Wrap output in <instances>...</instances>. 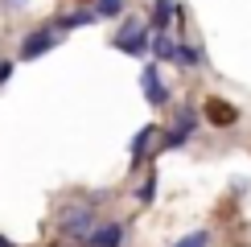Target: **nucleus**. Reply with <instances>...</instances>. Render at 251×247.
<instances>
[{
  "instance_id": "f257e3e1",
  "label": "nucleus",
  "mask_w": 251,
  "mask_h": 247,
  "mask_svg": "<svg viewBox=\"0 0 251 247\" xmlns=\"http://www.w3.org/2000/svg\"><path fill=\"white\" fill-rule=\"evenodd\" d=\"M116 49H120V54H132V58H144V54H149V29H144L140 21L124 17L120 21V33H116Z\"/></svg>"
},
{
  "instance_id": "f03ea898",
  "label": "nucleus",
  "mask_w": 251,
  "mask_h": 247,
  "mask_svg": "<svg viewBox=\"0 0 251 247\" xmlns=\"http://www.w3.org/2000/svg\"><path fill=\"white\" fill-rule=\"evenodd\" d=\"M95 226V210L91 206H62L58 210V231L70 239H87V231Z\"/></svg>"
},
{
  "instance_id": "7ed1b4c3",
  "label": "nucleus",
  "mask_w": 251,
  "mask_h": 247,
  "mask_svg": "<svg viewBox=\"0 0 251 247\" xmlns=\"http://www.w3.org/2000/svg\"><path fill=\"white\" fill-rule=\"evenodd\" d=\"M54 25H41V29H33V33H25L21 37V62H33V58H41V54H50L54 49Z\"/></svg>"
},
{
  "instance_id": "20e7f679",
  "label": "nucleus",
  "mask_w": 251,
  "mask_h": 247,
  "mask_svg": "<svg viewBox=\"0 0 251 247\" xmlns=\"http://www.w3.org/2000/svg\"><path fill=\"white\" fill-rule=\"evenodd\" d=\"M194 128H198V111L194 107H181L177 120H173V128L165 132V148H181V144L194 136Z\"/></svg>"
},
{
  "instance_id": "39448f33",
  "label": "nucleus",
  "mask_w": 251,
  "mask_h": 247,
  "mask_svg": "<svg viewBox=\"0 0 251 247\" xmlns=\"http://www.w3.org/2000/svg\"><path fill=\"white\" fill-rule=\"evenodd\" d=\"M140 91H144V99H149L152 107H165V103H169V87L161 82V70H156V66H144V74H140Z\"/></svg>"
},
{
  "instance_id": "423d86ee",
  "label": "nucleus",
  "mask_w": 251,
  "mask_h": 247,
  "mask_svg": "<svg viewBox=\"0 0 251 247\" xmlns=\"http://www.w3.org/2000/svg\"><path fill=\"white\" fill-rule=\"evenodd\" d=\"M124 239H128V231L120 222H103L87 231V247H124Z\"/></svg>"
},
{
  "instance_id": "0eeeda50",
  "label": "nucleus",
  "mask_w": 251,
  "mask_h": 247,
  "mask_svg": "<svg viewBox=\"0 0 251 247\" xmlns=\"http://www.w3.org/2000/svg\"><path fill=\"white\" fill-rule=\"evenodd\" d=\"M206 120L214 124V128H231V124L239 120V107L235 103H226V99H206Z\"/></svg>"
},
{
  "instance_id": "6e6552de",
  "label": "nucleus",
  "mask_w": 251,
  "mask_h": 247,
  "mask_svg": "<svg viewBox=\"0 0 251 247\" xmlns=\"http://www.w3.org/2000/svg\"><path fill=\"white\" fill-rule=\"evenodd\" d=\"M173 13H177L173 0H152V29H156V33H165V29H169Z\"/></svg>"
},
{
  "instance_id": "1a4fd4ad",
  "label": "nucleus",
  "mask_w": 251,
  "mask_h": 247,
  "mask_svg": "<svg viewBox=\"0 0 251 247\" xmlns=\"http://www.w3.org/2000/svg\"><path fill=\"white\" fill-rule=\"evenodd\" d=\"M95 8H75V13H66V17H62L58 21V29H78V25H95Z\"/></svg>"
},
{
  "instance_id": "9d476101",
  "label": "nucleus",
  "mask_w": 251,
  "mask_h": 247,
  "mask_svg": "<svg viewBox=\"0 0 251 247\" xmlns=\"http://www.w3.org/2000/svg\"><path fill=\"white\" fill-rule=\"evenodd\" d=\"M173 62H181V66H198V62H202V54H198L190 41H177V46H173Z\"/></svg>"
},
{
  "instance_id": "9b49d317",
  "label": "nucleus",
  "mask_w": 251,
  "mask_h": 247,
  "mask_svg": "<svg viewBox=\"0 0 251 247\" xmlns=\"http://www.w3.org/2000/svg\"><path fill=\"white\" fill-rule=\"evenodd\" d=\"M152 136H156L152 128H140V132L132 136V165H140V157H144V148H149V140H152Z\"/></svg>"
},
{
  "instance_id": "f8f14e48",
  "label": "nucleus",
  "mask_w": 251,
  "mask_h": 247,
  "mask_svg": "<svg viewBox=\"0 0 251 247\" xmlns=\"http://www.w3.org/2000/svg\"><path fill=\"white\" fill-rule=\"evenodd\" d=\"M173 46H177V41H173L169 33H156V41H152L156 58H165V62H173Z\"/></svg>"
},
{
  "instance_id": "ddd939ff",
  "label": "nucleus",
  "mask_w": 251,
  "mask_h": 247,
  "mask_svg": "<svg viewBox=\"0 0 251 247\" xmlns=\"http://www.w3.org/2000/svg\"><path fill=\"white\" fill-rule=\"evenodd\" d=\"M124 0H95V17H120Z\"/></svg>"
},
{
  "instance_id": "4468645a",
  "label": "nucleus",
  "mask_w": 251,
  "mask_h": 247,
  "mask_svg": "<svg viewBox=\"0 0 251 247\" xmlns=\"http://www.w3.org/2000/svg\"><path fill=\"white\" fill-rule=\"evenodd\" d=\"M210 243V231H194V235H185V239H177L173 247H206Z\"/></svg>"
},
{
  "instance_id": "2eb2a0df",
  "label": "nucleus",
  "mask_w": 251,
  "mask_h": 247,
  "mask_svg": "<svg viewBox=\"0 0 251 247\" xmlns=\"http://www.w3.org/2000/svg\"><path fill=\"white\" fill-rule=\"evenodd\" d=\"M136 198H140V202H152V198H156V173L144 177V185H140V194H136Z\"/></svg>"
},
{
  "instance_id": "dca6fc26",
  "label": "nucleus",
  "mask_w": 251,
  "mask_h": 247,
  "mask_svg": "<svg viewBox=\"0 0 251 247\" xmlns=\"http://www.w3.org/2000/svg\"><path fill=\"white\" fill-rule=\"evenodd\" d=\"M8 74H13V62H0V87L8 82Z\"/></svg>"
},
{
  "instance_id": "f3484780",
  "label": "nucleus",
  "mask_w": 251,
  "mask_h": 247,
  "mask_svg": "<svg viewBox=\"0 0 251 247\" xmlns=\"http://www.w3.org/2000/svg\"><path fill=\"white\" fill-rule=\"evenodd\" d=\"M0 247H17V243H13V239H4V235H0Z\"/></svg>"
},
{
  "instance_id": "a211bd4d",
  "label": "nucleus",
  "mask_w": 251,
  "mask_h": 247,
  "mask_svg": "<svg viewBox=\"0 0 251 247\" xmlns=\"http://www.w3.org/2000/svg\"><path fill=\"white\" fill-rule=\"evenodd\" d=\"M13 4H17V0H8V8H13Z\"/></svg>"
}]
</instances>
